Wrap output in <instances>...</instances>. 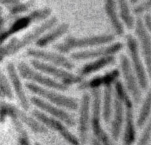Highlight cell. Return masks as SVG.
<instances>
[{"mask_svg":"<svg viewBox=\"0 0 151 145\" xmlns=\"http://www.w3.org/2000/svg\"><path fill=\"white\" fill-rule=\"evenodd\" d=\"M120 65L126 89L130 94L133 102L138 104L142 99V91L137 79L131 66L129 59L126 55L120 56Z\"/></svg>","mask_w":151,"mask_h":145,"instance_id":"7c38bea8","label":"cell"},{"mask_svg":"<svg viewBox=\"0 0 151 145\" xmlns=\"http://www.w3.org/2000/svg\"><path fill=\"white\" fill-rule=\"evenodd\" d=\"M4 96L2 93L1 92V90H0V98H4Z\"/></svg>","mask_w":151,"mask_h":145,"instance_id":"d590c367","label":"cell"},{"mask_svg":"<svg viewBox=\"0 0 151 145\" xmlns=\"http://www.w3.org/2000/svg\"><path fill=\"white\" fill-rule=\"evenodd\" d=\"M115 37L111 34H103L92 36L77 38L68 36L60 43L54 46L60 53H67L73 50L104 45L114 41Z\"/></svg>","mask_w":151,"mask_h":145,"instance_id":"3957f363","label":"cell"},{"mask_svg":"<svg viewBox=\"0 0 151 145\" xmlns=\"http://www.w3.org/2000/svg\"><path fill=\"white\" fill-rule=\"evenodd\" d=\"M27 54L33 57L34 59L64 68V69L72 70L74 67V65L73 62L58 53L36 49H29L27 51Z\"/></svg>","mask_w":151,"mask_h":145,"instance_id":"5bb4252c","label":"cell"},{"mask_svg":"<svg viewBox=\"0 0 151 145\" xmlns=\"http://www.w3.org/2000/svg\"><path fill=\"white\" fill-rule=\"evenodd\" d=\"M57 21V17H52L24 35L21 38H11L8 43L0 47V62L6 57L17 53L34 41H36L46 31L52 28Z\"/></svg>","mask_w":151,"mask_h":145,"instance_id":"6da1fadb","label":"cell"},{"mask_svg":"<svg viewBox=\"0 0 151 145\" xmlns=\"http://www.w3.org/2000/svg\"><path fill=\"white\" fill-rule=\"evenodd\" d=\"M113 110V89L111 85L104 86L103 102L101 101V114L106 123L111 120Z\"/></svg>","mask_w":151,"mask_h":145,"instance_id":"cb8c5ba5","label":"cell"},{"mask_svg":"<svg viewBox=\"0 0 151 145\" xmlns=\"http://www.w3.org/2000/svg\"><path fill=\"white\" fill-rule=\"evenodd\" d=\"M130 4H132V5H137V2H138V1H136V0H132V1H130Z\"/></svg>","mask_w":151,"mask_h":145,"instance_id":"e575fe53","label":"cell"},{"mask_svg":"<svg viewBox=\"0 0 151 145\" xmlns=\"http://www.w3.org/2000/svg\"><path fill=\"white\" fill-rule=\"evenodd\" d=\"M117 2L113 0H107L104 2V11L111 27L115 33L122 36L124 33V26L120 20L117 12Z\"/></svg>","mask_w":151,"mask_h":145,"instance_id":"44dd1931","label":"cell"},{"mask_svg":"<svg viewBox=\"0 0 151 145\" xmlns=\"http://www.w3.org/2000/svg\"><path fill=\"white\" fill-rule=\"evenodd\" d=\"M115 60L114 56H109L96 59L94 61L84 65L80 70V75L81 76H86L98 72L104 67L114 63Z\"/></svg>","mask_w":151,"mask_h":145,"instance_id":"603a6c76","label":"cell"},{"mask_svg":"<svg viewBox=\"0 0 151 145\" xmlns=\"http://www.w3.org/2000/svg\"><path fill=\"white\" fill-rule=\"evenodd\" d=\"M91 96L87 92L83 94L80 102L78 131L79 140L81 144L86 143L90 121Z\"/></svg>","mask_w":151,"mask_h":145,"instance_id":"e0dca14e","label":"cell"},{"mask_svg":"<svg viewBox=\"0 0 151 145\" xmlns=\"http://www.w3.org/2000/svg\"><path fill=\"white\" fill-rule=\"evenodd\" d=\"M0 3L6 7L11 16L17 15L28 11L34 7V1H29L22 2L20 1H0Z\"/></svg>","mask_w":151,"mask_h":145,"instance_id":"d4e9b609","label":"cell"},{"mask_svg":"<svg viewBox=\"0 0 151 145\" xmlns=\"http://www.w3.org/2000/svg\"><path fill=\"white\" fill-rule=\"evenodd\" d=\"M92 94V115L91 126L96 138L101 145H117L104 130L101 123V95L99 88L93 89Z\"/></svg>","mask_w":151,"mask_h":145,"instance_id":"8992f818","label":"cell"},{"mask_svg":"<svg viewBox=\"0 0 151 145\" xmlns=\"http://www.w3.org/2000/svg\"><path fill=\"white\" fill-rule=\"evenodd\" d=\"M6 69L10 82L21 107L24 111H28L29 108V101L24 91L17 68L12 62H9L6 65Z\"/></svg>","mask_w":151,"mask_h":145,"instance_id":"ac0fdd59","label":"cell"},{"mask_svg":"<svg viewBox=\"0 0 151 145\" xmlns=\"http://www.w3.org/2000/svg\"><path fill=\"white\" fill-rule=\"evenodd\" d=\"M151 136V126L150 122L149 121L148 124L145 128L139 140H138L136 145H148Z\"/></svg>","mask_w":151,"mask_h":145,"instance_id":"f546056e","label":"cell"},{"mask_svg":"<svg viewBox=\"0 0 151 145\" xmlns=\"http://www.w3.org/2000/svg\"><path fill=\"white\" fill-rule=\"evenodd\" d=\"M32 115L47 128L57 132L70 145H81L79 139L74 136L61 121L51 117L38 109H34Z\"/></svg>","mask_w":151,"mask_h":145,"instance_id":"8fae6325","label":"cell"},{"mask_svg":"<svg viewBox=\"0 0 151 145\" xmlns=\"http://www.w3.org/2000/svg\"><path fill=\"white\" fill-rule=\"evenodd\" d=\"M0 90L4 97L9 99L13 98V92L11 86L10 82L0 69Z\"/></svg>","mask_w":151,"mask_h":145,"instance_id":"f1b7e54d","label":"cell"},{"mask_svg":"<svg viewBox=\"0 0 151 145\" xmlns=\"http://www.w3.org/2000/svg\"><path fill=\"white\" fill-rule=\"evenodd\" d=\"M69 29V24L62 23L46 34L41 36L35 42L37 46L44 47L64 35Z\"/></svg>","mask_w":151,"mask_h":145,"instance_id":"7402d4cb","label":"cell"},{"mask_svg":"<svg viewBox=\"0 0 151 145\" xmlns=\"http://www.w3.org/2000/svg\"><path fill=\"white\" fill-rule=\"evenodd\" d=\"M150 19H151V16L150 13H146L145 15H144L143 19L142 20L143 24L149 33L150 32V27H151Z\"/></svg>","mask_w":151,"mask_h":145,"instance_id":"1f68e13d","label":"cell"},{"mask_svg":"<svg viewBox=\"0 0 151 145\" xmlns=\"http://www.w3.org/2000/svg\"><path fill=\"white\" fill-rule=\"evenodd\" d=\"M52 10L49 7L37 9L25 16L15 20L9 27L0 33V46L10 36L29 27L32 22L46 20L51 14Z\"/></svg>","mask_w":151,"mask_h":145,"instance_id":"9c48e42d","label":"cell"},{"mask_svg":"<svg viewBox=\"0 0 151 145\" xmlns=\"http://www.w3.org/2000/svg\"><path fill=\"white\" fill-rule=\"evenodd\" d=\"M150 107H151V96L150 91H149L147 95L146 96L142 105L140 108L136 124L138 128H142L143 127L147 121L150 114Z\"/></svg>","mask_w":151,"mask_h":145,"instance_id":"4316f807","label":"cell"},{"mask_svg":"<svg viewBox=\"0 0 151 145\" xmlns=\"http://www.w3.org/2000/svg\"><path fill=\"white\" fill-rule=\"evenodd\" d=\"M134 31L137 37L138 46L141 51V54L143 57L146 67L147 75H150V62H151V45L150 33L145 27L142 19L138 17L135 21Z\"/></svg>","mask_w":151,"mask_h":145,"instance_id":"9a60e30c","label":"cell"},{"mask_svg":"<svg viewBox=\"0 0 151 145\" xmlns=\"http://www.w3.org/2000/svg\"><path fill=\"white\" fill-rule=\"evenodd\" d=\"M123 47L120 42H116L110 45L100 47L94 49L86 50L73 53L71 57L75 60H85L92 59H99L109 56H113L120 51Z\"/></svg>","mask_w":151,"mask_h":145,"instance_id":"2e32d148","label":"cell"},{"mask_svg":"<svg viewBox=\"0 0 151 145\" xmlns=\"http://www.w3.org/2000/svg\"><path fill=\"white\" fill-rule=\"evenodd\" d=\"M31 65L34 69L60 80V83L67 86L74 84L80 83L83 80V77L81 76L76 75L64 69L38 60H31Z\"/></svg>","mask_w":151,"mask_h":145,"instance_id":"30bf717a","label":"cell"},{"mask_svg":"<svg viewBox=\"0 0 151 145\" xmlns=\"http://www.w3.org/2000/svg\"><path fill=\"white\" fill-rule=\"evenodd\" d=\"M151 8V1H146L136 6L133 9V12L136 15H140L145 12L147 13L150 10Z\"/></svg>","mask_w":151,"mask_h":145,"instance_id":"4dcf8cb0","label":"cell"},{"mask_svg":"<svg viewBox=\"0 0 151 145\" xmlns=\"http://www.w3.org/2000/svg\"><path fill=\"white\" fill-rule=\"evenodd\" d=\"M126 41L131 66L137 79L140 89L145 91L147 89L149 85L148 75L142 60L137 41L132 34H127L126 36Z\"/></svg>","mask_w":151,"mask_h":145,"instance_id":"ba28073f","label":"cell"},{"mask_svg":"<svg viewBox=\"0 0 151 145\" xmlns=\"http://www.w3.org/2000/svg\"><path fill=\"white\" fill-rule=\"evenodd\" d=\"M120 76V72L117 69H114L102 76H97L89 80L80 83L78 86L79 90L87 89H98L101 86H107L116 82Z\"/></svg>","mask_w":151,"mask_h":145,"instance_id":"ffe728a7","label":"cell"},{"mask_svg":"<svg viewBox=\"0 0 151 145\" xmlns=\"http://www.w3.org/2000/svg\"><path fill=\"white\" fill-rule=\"evenodd\" d=\"M34 145H42V144H41V143H38V142H35Z\"/></svg>","mask_w":151,"mask_h":145,"instance_id":"8d00e7d4","label":"cell"},{"mask_svg":"<svg viewBox=\"0 0 151 145\" xmlns=\"http://www.w3.org/2000/svg\"><path fill=\"white\" fill-rule=\"evenodd\" d=\"M6 117L17 118L22 124H25L35 133L45 134L48 133V128L38 122L33 117L28 115L25 111L21 110L16 106L6 102H0V123L5 122Z\"/></svg>","mask_w":151,"mask_h":145,"instance_id":"5b68a950","label":"cell"},{"mask_svg":"<svg viewBox=\"0 0 151 145\" xmlns=\"http://www.w3.org/2000/svg\"><path fill=\"white\" fill-rule=\"evenodd\" d=\"M4 23H5V19L3 16V9H2V8L0 7V33L2 32Z\"/></svg>","mask_w":151,"mask_h":145,"instance_id":"d6a6232c","label":"cell"},{"mask_svg":"<svg viewBox=\"0 0 151 145\" xmlns=\"http://www.w3.org/2000/svg\"><path fill=\"white\" fill-rule=\"evenodd\" d=\"M17 70L21 78L41 87L61 91H65L68 89V86L42 74L30 67L25 62H19L18 63Z\"/></svg>","mask_w":151,"mask_h":145,"instance_id":"52a82bcc","label":"cell"},{"mask_svg":"<svg viewBox=\"0 0 151 145\" xmlns=\"http://www.w3.org/2000/svg\"><path fill=\"white\" fill-rule=\"evenodd\" d=\"M113 117L111 123L110 133L114 141L119 140L124 124V105L122 101L114 95Z\"/></svg>","mask_w":151,"mask_h":145,"instance_id":"d6986e66","label":"cell"},{"mask_svg":"<svg viewBox=\"0 0 151 145\" xmlns=\"http://www.w3.org/2000/svg\"><path fill=\"white\" fill-rule=\"evenodd\" d=\"M14 127L18 134V143L19 145H31L28 134L24 127L23 124L17 118H11Z\"/></svg>","mask_w":151,"mask_h":145,"instance_id":"83f0119b","label":"cell"},{"mask_svg":"<svg viewBox=\"0 0 151 145\" xmlns=\"http://www.w3.org/2000/svg\"><path fill=\"white\" fill-rule=\"evenodd\" d=\"M25 87L38 97L60 108L70 111H76L78 108V103L74 98L64 95L52 89L41 87L31 82L26 83Z\"/></svg>","mask_w":151,"mask_h":145,"instance_id":"277c9868","label":"cell"},{"mask_svg":"<svg viewBox=\"0 0 151 145\" xmlns=\"http://www.w3.org/2000/svg\"><path fill=\"white\" fill-rule=\"evenodd\" d=\"M114 95L119 98L124 105V131L123 145H133L136 140V131L134 118L132 101L122 83L116 81L114 85Z\"/></svg>","mask_w":151,"mask_h":145,"instance_id":"7a4b0ae2","label":"cell"},{"mask_svg":"<svg viewBox=\"0 0 151 145\" xmlns=\"http://www.w3.org/2000/svg\"><path fill=\"white\" fill-rule=\"evenodd\" d=\"M119 8V16L122 24L127 29L132 30L134 27L135 20L130 11L129 4L127 1L120 0L117 1Z\"/></svg>","mask_w":151,"mask_h":145,"instance_id":"484cf974","label":"cell"},{"mask_svg":"<svg viewBox=\"0 0 151 145\" xmlns=\"http://www.w3.org/2000/svg\"><path fill=\"white\" fill-rule=\"evenodd\" d=\"M30 102L38 108V110L45 114H50L51 117L61 121L67 126L72 127L75 125L76 122L73 116L61 108L51 104L35 96H32L30 98Z\"/></svg>","mask_w":151,"mask_h":145,"instance_id":"4fadbf2b","label":"cell"},{"mask_svg":"<svg viewBox=\"0 0 151 145\" xmlns=\"http://www.w3.org/2000/svg\"><path fill=\"white\" fill-rule=\"evenodd\" d=\"M91 143H92V145H101L96 138H93Z\"/></svg>","mask_w":151,"mask_h":145,"instance_id":"836d02e7","label":"cell"}]
</instances>
